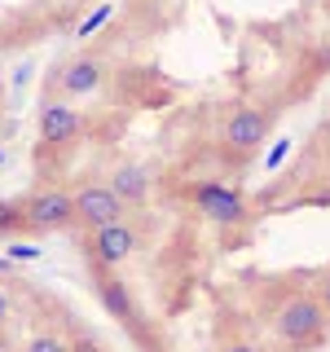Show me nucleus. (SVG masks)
Wrapping results in <instances>:
<instances>
[{
    "instance_id": "obj_1",
    "label": "nucleus",
    "mask_w": 330,
    "mask_h": 352,
    "mask_svg": "<svg viewBox=\"0 0 330 352\" xmlns=\"http://www.w3.org/2000/svg\"><path fill=\"white\" fill-rule=\"evenodd\" d=\"M326 326H330V313L322 308L317 291H291V295L278 300V308H273V335L295 352L317 348L326 339Z\"/></svg>"
},
{
    "instance_id": "obj_2",
    "label": "nucleus",
    "mask_w": 330,
    "mask_h": 352,
    "mask_svg": "<svg viewBox=\"0 0 330 352\" xmlns=\"http://www.w3.org/2000/svg\"><path fill=\"white\" fill-rule=\"evenodd\" d=\"M22 234H58V229H71L75 225V198L66 190H40L22 194Z\"/></svg>"
},
{
    "instance_id": "obj_3",
    "label": "nucleus",
    "mask_w": 330,
    "mask_h": 352,
    "mask_svg": "<svg viewBox=\"0 0 330 352\" xmlns=\"http://www.w3.org/2000/svg\"><path fill=\"white\" fill-rule=\"evenodd\" d=\"M106 80V62L102 53H75L66 58L49 80V97L44 102H71V97H93Z\"/></svg>"
},
{
    "instance_id": "obj_4",
    "label": "nucleus",
    "mask_w": 330,
    "mask_h": 352,
    "mask_svg": "<svg viewBox=\"0 0 330 352\" xmlns=\"http://www.w3.org/2000/svg\"><path fill=\"white\" fill-rule=\"evenodd\" d=\"M194 207L203 212L212 225L220 229H242L251 220V207H247V198H242L234 185H225V181H203V185H194Z\"/></svg>"
},
{
    "instance_id": "obj_5",
    "label": "nucleus",
    "mask_w": 330,
    "mask_h": 352,
    "mask_svg": "<svg viewBox=\"0 0 330 352\" xmlns=\"http://www.w3.org/2000/svg\"><path fill=\"white\" fill-rule=\"evenodd\" d=\"M132 251H137V229L124 220H115V225H102V229H88L84 234V260L88 264H106V269H119V264L132 260Z\"/></svg>"
},
{
    "instance_id": "obj_6",
    "label": "nucleus",
    "mask_w": 330,
    "mask_h": 352,
    "mask_svg": "<svg viewBox=\"0 0 330 352\" xmlns=\"http://www.w3.org/2000/svg\"><path fill=\"white\" fill-rule=\"evenodd\" d=\"M71 198H75V225H84V234L88 229H102V225H115V220H124V212H128L124 198L110 190V185H97V181L80 185Z\"/></svg>"
},
{
    "instance_id": "obj_7",
    "label": "nucleus",
    "mask_w": 330,
    "mask_h": 352,
    "mask_svg": "<svg viewBox=\"0 0 330 352\" xmlns=\"http://www.w3.org/2000/svg\"><path fill=\"white\" fill-rule=\"evenodd\" d=\"M84 115L71 102H44L40 106V146L49 150H71L84 137Z\"/></svg>"
},
{
    "instance_id": "obj_8",
    "label": "nucleus",
    "mask_w": 330,
    "mask_h": 352,
    "mask_svg": "<svg viewBox=\"0 0 330 352\" xmlns=\"http://www.w3.org/2000/svg\"><path fill=\"white\" fill-rule=\"evenodd\" d=\"M220 141H225V150L234 154V159H247V154H256L264 141H269V115H264V110H251V106H238L234 115H229Z\"/></svg>"
},
{
    "instance_id": "obj_9",
    "label": "nucleus",
    "mask_w": 330,
    "mask_h": 352,
    "mask_svg": "<svg viewBox=\"0 0 330 352\" xmlns=\"http://www.w3.org/2000/svg\"><path fill=\"white\" fill-rule=\"evenodd\" d=\"M88 269H93V286H97V295H102V304L115 317L132 322V317H137V304H132V291H128V282L119 278V269H106V264H88Z\"/></svg>"
},
{
    "instance_id": "obj_10",
    "label": "nucleus",
    "mask_w": 330,
    "mask_h": 352,
    "mask_svg": "<svg viewBox=\"0 0 330 352\" xmlns=\"http://www.w3.org/2000/svg\"><path fill=\"white\" fill-rule=\"evenodd\" d=\"M150 185H154V176H150L146 168H137V163H124V168L110 176V190L124 198V207L146 203V198H150Z\"/></svg>"
},
{
    "instance_id": "obj_11",
    "label": "nucleus",
    "mask_w": 330,
    "mask_h": 352,
    "mask_svg": "<svg viewBox=\"0 0 330 352\" xmlns=\"http://www.w3.org/2000/svg\"><path fill=\"white\" fill-rule=\"evenodd\" d=\"M22 234V203L18 198H0V242H14Z\"/></svg>"
},
{
    "instance_id": "obj_12",
    "label": "nucleus",
    "mask_w": 330,
    "mask_h": 352,
    "mask_svg": "<svg viewBox=\"0 0 330 352\" xmlns=\"http://www.w3.org/2000/svg\"><path fill=\"white\" fill-rule=\"evenodd\" d=\"M22 352H71V344L62 335H36V339L22 344Z\"/></svg>"
},
{
    "instance_id": "obj_13",
    "label": "nucleus",
    "mask_w": 330,
    "mask_h": 352,
    "mask_svg": "<svg viewBox=\"0 0 330 352\" xmlns=\"http://www.w3.org/2000/svg\"><path fill=\"white\" fill-rule=\"evenodd\" d=\"M110 14H115V5H110V0H102V5H97V9H93V14H88V18L80 22V27H75V36H93V31H97V27H102V22H106Z\"/></svg>"
},
{
    "instance_id": "obj_14",
    "label": "nucleus",
    "mask_w": 330,
    "mask_h": 352,
    "mask_svg": "<svg viewBox=\"0 0 330 352\" xmlns=\"http://www.w3.org/2000/svg\"><path fill=\"white\" fill-rule=\"evenodd\" d=\"M5 251H9V260H40L44 256L40 247H22V242H18V247H5Z\"/></svg>"
},
{
    "instance_id": "obj_15",
    "label": "nucleus",
    "mask_w": 330,
    "mask_h": 352,
    "mask_svg": "<svg viewBox=\"0 0 330 352\" xmlns=\"http://www.w3.org/2000/svg\"><path fill=\"white\" fill-rule=\"evenodd\" d=\"M291 146H295V141H278V146H273V154H269V172H273V168H282V159L291 154Z\"/></svg>"
},
{
    "instance_id": "obj_16",
    "label": "nucleus",
    "mask_w": 330,
    "mask_h": 352,
    "mask_svg": "<svg viewBox=\"0 0 330 352\" xmlns=\"http://www.w3.org/2000/svg\"><path fill=\"white\" fill-rule=\"evenodd\" d=\"M9 317H14V300H9V291L0 286V330L9 326Z\"/></svg>"
},
{
    "instance_id": "obj_17",
    "label": "nucleus",
    "mask_w": 330,
    "mask_h": 352,
    "mask_svg": "<svg viewBox=\"0 0 330 352\" xmlns=\"http://www.w3.org/2000/svg\"><path fill=\"white\" fill-rule=\"evenodd\" d=\"M317 300H322V308H326V313H330V273H326L322 282H317Z\"/></svg>"
},
{
    "instance_id": "obj_18",
    "label": "nucleus",
    "mask_w": 330,
    "mask_h": 352,
    "mask_svg": "<svg viewBox=\"0 0 330 352\" xmlns=\"http://www.w3.org/2000/svg\"><path fill=\"white\" fill-rule=\"evenodd\" d=\"M71 352H102V348H97V344H88V339H75Z\"/></svg>"
},
{
    "instance_id": "obj_19",
    "label": "nucleus",
    "mask_w": 330,
    "mask_h": 352,
    "mask_svg": "<svg viewBox=\"0 0 330 352\" xmlns=\"http://www.w3.org/2000/svg\"><path fill=\"white\" fill-rule=\"evenodd\" d=\"M220 352H260V348H256V344H225Z\"/></svg>"
},
{
    "instance_id": "obj_20",
    "label": "nucleus",
    "mask_w": 330,
    "mask_h": 352,
    "mask_svg": "<svg viewBox=\"0 0 330 352\" xmlns=\"http://www.w3.org/2000/svg\"><path fill=\"white\" fill-rule=\"evenodd\" d=\"M0 273H14V260L9 256H0Z\"/></svg>"
},
{
    "instance_id": "obj_21",
    "label": "nucleus",
    "mask_w": 330,
    "mask_h": 352,
    "mask_svg": "<svg viewBox=\"0 0 330 352\" xmlns=\"http://www.w3.org/2000/svg\"><path fill=\"white\" fill-rule=\"evenodd\" d=\"M0 124H5V110H0Z\"/></svg>"
},
{
    "instance_id": "obj_22",
    "label": "nucleus",
    "mask_w": 330,
    "mask_h": 352,
    "mask_svg": "<svg viewBox=\"0 0 330 352\" xmlns=\"http://www.w3.org/2000/svg\"><path fill=\"white\" fill-rule=\"evenodd\" d=\"M0 159H5V154H0Z\"/></svg>"
}]
</instances>
